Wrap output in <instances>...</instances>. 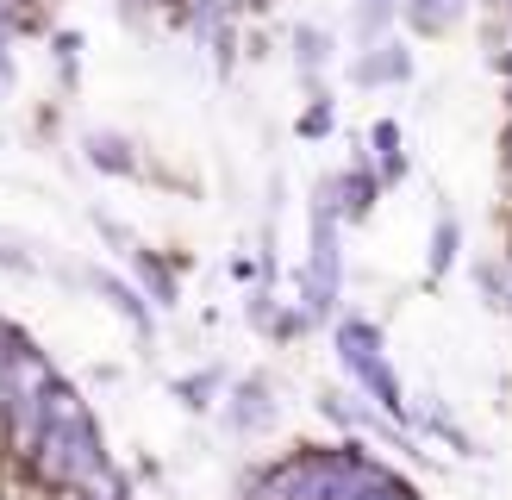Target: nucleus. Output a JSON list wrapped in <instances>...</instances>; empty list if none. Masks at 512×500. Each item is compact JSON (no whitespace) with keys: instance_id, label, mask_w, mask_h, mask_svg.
<instances>
[{"instance_id":"nucleus-9","label":"nucleus","mask_w":512,"mask_h":500,"mask_svg":"<svg viewBox=\"0 0 512 500\" xmlns=\"http://www.w3.org/2000/svg\"><path fill=\"white\" fill-rule=\"evenodd\" d=\"M75 500H132V488H125V475H119V469H107L100 482H88Z\"/></svg>"},{"instance_id":"nucleus-8","label":"nucleus","mask_w":512,"mask_h":500,"mask_svg":"<svg viewBox=\"0 0 512 500\" xmlns=\"http://www.w3.org/2000/svg\"><path fill=\"white\" fill-rule=\"evenodd\" d=\"M356 75H363V82H375V75H381V82H400V75H406V50H394V44H388V57H369Z\"/></svg>"},{"instance_id":"nucleus-7","label":"nucleus","mask_w":512,"mask_h":500,"mask_svg":"<svg viewBox=\"0 0 512 500\" xmlns=\"http://www.w3.org/2000/svg\"><path fill=\"white\" fill-rule=\"evenodd\" d=\"M456 13H463V0H413V19L425 25V32H444Z\"/></svg>"},{"instance_id":"nucleus-14","label":"nucleus","mask_w":512,"mask_h":500,"mask_svg":"<svg viewBox=\"0 0 512 500\" xmlns=\"http://www.w3.org/2000/svg\"><path fill=\"white\" fill-rule=\"evenodd\" d=\"M450 257H456V225L444 219L438 238H431V269H450Z\"/></svg>"},{"instance_id":"nucleus-10","label":"nucleus","mask_w":512,"mask_h":500,"mask_svg":"<svg viewBox=\"0 0 512 500\" xmlns=\"http://www.w3.org/2000/svg\"><path fill=\"white\" fill-rule=\"evenodd\" d=\"M338 194H344V207H350V213H363L369 200H375V182H369L363 169H356V175H344V182H338Z\"/></svg>"},{"instance_id":"nucleus-13","label":"nucleus","mask_w":512,"mask_h":500,"mask_svg":"<svg viewBox=\"0 0 512 500\" xmlns=\"http://www.w3.org/2000/svg\"><path fill=\"white\" fill-rule=\"evenodd\" d=\"M25 344H32V338H25V332H13V325L0 319V375H7V369L19 363V350H25Z\"/></svg>"},{"instance_id":"nucleus-12","label":"nucleus","mask_w":512,"mask_h":500,"mask_svg":"<svg viewBox=\"0 0 512 500\" xmlns=\"http://www.w3.org/2000/svg\"><path fill=\"white\" fill-rule=\"evenodd\" d=\"M219 388V375L207 369V375H188V382H175V394H182L188 400V407H207V394Z\"/></svg>"},{"instance_id":"nucleus-2","label":"nucleus","mask_w":512,"mask_h":500,"mask_svg":"<svg viewBox=\"0 0 512 500\" xmlns=\"http://www.w3.org/2000/svg\"><path fill=\"white\" fill-rule=\"evenodd\" d=\"M25 469H32V482L50 488V494H82L88 482H100V475L113 469L107 463V444H100V425L88 413V400L75 394L69 382H57V394H50Z\"/></svg>"},{"instance_id":"nucleus-6","label":"nucleus","mask_w":512,"mask_h":500,"mask_svg":"<svg viewBox=\"0 0 512 500\" xmlns=\"http://www.w3.org/2000/svg\"><path fill=\"white\" fill-rule=\"evenodd\" d=\"M100 288H107V294H113V307H119L125 319H132V332H138V338H150V313L138 307V294H132V288H119L113 275H100Z\"/></svg>"},{"instance_id":"nucleus-15","label":"nucleus","mask_w":512,"mask_h":500,"mask_svg":"<svg viewBox=\"0 0 512 500\" xmlns=\"http://www.w3.org/2000/svg\"><path fill=\"white\" fill-rule=\"evenodd\" d=\"M300 125H306V132H331V107H313V113H306Z\"/></svg>"},{"instance_id":"nucleus-16","label":"nucleus","mask_w":512,"mask_h":500,"mask_svg":"<svg viewBox=\"0 0 512 500\" xmlns=\"http://www.w3.org/2000/svg\"><path fill=\"white\" fill-rule=\"evenodd\" d=\"M300 63H306V69L319 63V38H313V32H300Z\"/></svg>"},{"instance_id":"nucleus-11","label":"nucleus","mask_w":512,"mask_h":500,"mask_svg":"<svg viewBox=\"0 0 512 500\" xmlns=\"http://www.w3.org/2000/svg\"><path fill=\"white\" fill-rule=\"evenodd\" d=\"M94 163H100V169H132V150H125L119 138L100 132V138H94Z\"/></svg>"},{"instance_id":"nucleus-4","label":"nucleus","mask_w":512,"mask_h":500,"mask_svg":"<svg viewBox=\"0 0 512 500\" xmlns=\"http://www.w3.org/2000/svg\"><path fill=\"white\" fill-rule=\"evenodd\" d=\"M306 307H313V313L338 307V232H331V207L313 213V275H306Z\"/></svg>"},{"instance_id":"nucleus-1","label":"nucleus","mask_w":512,"mask_h":500,"mask_svg":"<svg viewBox=\"0 0 512 500\" xmlns=\"http://www.w3.org/2000/svg\"><path fill=\"white\" fill-rule=\"evenodd\" d=\"M394 482L400 475L363 457L356 444H325V450H294V457L269 463L250 482V500H375Z\"/></svg>"},{"instance_id":"nucleus-5","label":"nucleus","mask_w":512,"mask_h":500,"mask_svg":"<svg viewBox=\"0 0 512 500\" xmlns=\"http://www.w3.org/2000/svg\"><path fill=\"white\" fill-rule=\"evenodd\" d=\"M275 419V400H269V382H238V394L225 400V425L232 432H263V425Z\"/></svg>"},{"instance_id":"nucleus-3","label":"nucleus","mask_w":512,"mask_h":500,"mask_svg":"<svg viewBox=\"0 0 512 500\" xmlns=\"http://www.w3.org/2000/svg\"><path fill=\"white\" fill-rule=\"evenodd\" d=\"M338 357L344 369L375 394V407L388 413V419H406V394H400V375L388 369V357H381V332L369 319H344L338 325Z\"/></svg>"}]
</instances>
